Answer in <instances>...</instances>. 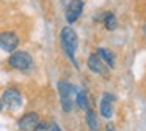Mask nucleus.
I'll return each mask as SVG.
<instances>
[{
	"mask_svg": "<svg viewBox=\"0 0 146 131\" xmlns=\"http://www.w3.org/2000/svg\"><path fill=\"white\" fill-rule=\"evenodd\" d=\"M76 101H77V106L83 111H88V98H86L85 92H77V96H76Z\"/></svg>",
	"mask_w": 146,
	"mask_h": 131,
	"instance_id": "nucleus-13",
	"label": "nucleus"
},
{
	"mask_svg": "<svg viewBox=\"0 0 146 131\" xmlns=\"http://www.w3.org/2000/svg\"><path fill=\"white\" fill-rule=\"evenodd\" d=\"M98 55L107 67H110V68L115 67V55H113L111 51H108V49H105V48H99L98 49Z\"/></svg>",
	"mask_w": 146,
	"mask_h": 131,
	"instance_id": "nucleus-10",
	"label": "nucleus"
},
{
	"mask_svg": "<svg viewBox=\"0 0 146 131\" xmlns=\"http://www.w3.org/2000/svg\"><path fill=\"white\" fill-rule=\"evenodd\" d=\"M19 46V36L14 32H2L0 33V49L5 52H14Z\"/></svg>",
	"mask_w": 146,
	"mask_h": 131,
	"instance_id": "nucleus-6",
	"label": "nucleus"
},
{
	"mask_svg": "<svg viewBox=\"0 0 146 131\" xmlns=\"http://www.w3.org/2000/svg\"><path fill=\"white\" fill-rule=\"evenodd\" d=\"M60 43H61V48H63L64 54L71 58L72 65L76 68H79V63L76 60V51H77V46H79V38H77V33L72 27H63L60 33Z\"/></svg>",
	"mask_w": 146,
	"mask_h": 131,
	"instance_id": "nucleus-1",
	"label": "nucleus"
},
{
	"mask_svg": "<svg viewBox=\"0 0 146 131\" xmlns=\"http://www.w3.org/2000/svg\"><path fill=\"white\" fill-rule=\"evenodd\" d=\"M58 93H60V103L64 112H71L76 103V96H77V89L72 84L66 82V81H60L58 82Z\"/></svg>",
	"mask_w": 146,
	"mask_h": 131,
	"instance_id": "nucleus-2",
	"label": "nucleus"
},
{
	"mask_svg": "<svg viewBox=\"0 0 146 131\" xmlns=\"http://www.w3.org/2000/svg\"><path fill=\"white\" fill-rule=\"evenodd\" d=\"M39 123V117L36 112H27L17 120V128L21 131H33V128Z\"/></svg>",
	"mask_w": 146,
	"mask_h": 131,
	"instance_id": "nucleus-7",
	"label": "nucleus"
},
{
	"mask_svg": "<svg viewBox=\"0 0 146 131\" xmlns=\"http://www.w3.org/2000/svg\"><path fill=\"white\" fill-rule=\"evenodd\" d=\"M2 101H3V104L7 106L8 109H11V111H16V109H19L21 106H22V95H21V92H19L17 89L10 87V89H7V90L3 92Z\"/></svg>",
	"mask_w": 146,
	"mask_h": 131,
	"instance_id": "nucleus-4",
	"label": "nucleus"
},
{
	"mask_svg": "<svg viewBox=\"0 0 146 131\" xmlns=\"http://www.w3.org/2000/svg\"><path fill=\"white\" fill-rule=\"evenodd\" d=\"M86 67L90 68L91 73H96V74H99V76H102V77H108V76H110L108 67L101 60V58H99L98 54H91V55H90L88 60H86Z\"/></svg>",
	"mask_w": 146,
	"mask_h": 131,
	"instance_id": "nucleus-5",
	"label": "nucleus"
},
{
	"mask_svg": "<svg viewBox=\"0 0 146 131\" xmlns=\"http://www.w3.org/2000/svg\"><path fill=\"white\" fill-rule=\"evenodd\" d=\"M141 33H143V35L146 36V22H145V24H143V26H141Z\"/></svg>",
	"mask_w": 146,
	"mask_h": 131,
	"instance_id": "nucleus-16",
	"label": "nucleus"
},
{
	"mask_svg": "<svg viewBox=\"0 0 146 131\" xmlns=\"http://www.w3.org/2000/svg\"><path fill=\"white\" fill-rule=\"evenodd\" d=\"M3 109V101H2V98H0V111Z\"/></svg>",
	"mask_w": 146,
	"mask_h": 131,
	"instance_id": "nucleus-18",
	"label": "nucleus"
},
{
	"mask_svg": "<svg viewBox=\"0 0 146 131\" xmlns=\"http://www.w3.org/2000/svg\"><path fill=\"white\" fill-rule=\"evenodd\" d=\"M107 131H113V125H107Z\"/></svg>",
	"mask_w": 146,
	"mask_h": 131,
	"instance_id": "nucleus-17",
	"label": "nucleus"
},
{
	"mask_svg": "<svg viewBox=\"0 0 146 131\" xmlns=\"http://www.w3.org/2000/svg\"><path fill=\"white\" fill-rule=\"evenodd\" d=\"M8 63H10V67L14 68V70L25 71L33 65V58H32V55L25 51H14V52H11L10 58H8Z\"/></svg>",
	"mask_w": 146,
	"mask_h": 131,
	"instance_id": "nucleus-3",
	"label": "nucleus"
},
{
	"mask_svg": "<svg viewBox=\"0 0 146 131\" xmlns=\"http://www.w3.org/2000/svg\"><path fill=\"white\" fill-rule=\"evenodd\" d=\"M104 26L107 30H115L118 26V21L116 17H115V14L111 13V11H107V13L104 14Z\"/></svg>",
	"mask_w": 146,
	"mask_h": 131,
	"instance_id": "nucleus-12",
	"label": "nucleus"
},
{
	"mask_svg": "<svg viewBox=\"0 0 146 131\" xmlns=\"http://www.w3.org/2000/svg\"><path fill=\"white\" fill-rule=\"evenodd\" d=\"M85 120H86V125H88L90 131H99V122H98V115H96L94 111L88 109V111H86Z\"/></svg>",
	"mask_w": 146,
	"mask_h": 131,
	"instance_id": "nucleus-11",
	"label": "nucleus"
},
{
	"mask_svg": "<svg viewBox=\"0 0 146 131\" xmlns=\"http://www.w3.org/2000/svg\"><path fill=\"white\" fill-rule=\"evenodd\" d=\"M49 131H61V130H60V126H58L57 123H52L50 128H49Z\"/></svg>",
	"mask_w": 146,
	"mask_h": 131,
	"instance_id": "nucleus-15",
	"label": "nucleus"
},
{
	"mask_svg": "<svg viewBox=\"0 0 146 131\" xmlns=\"http://www.w3.org/2000/svg\"><path fill=\"white\" fill-rule=\"evenodd\" d=\"M33 131H49V126L46 123H38L35 128H33Z\"/></svg>",
	"mask_w": 146,
	"mask_h": 131,
	"instance_id": "nucleus-14",
	"label": "nucleus"
},
{
	"mask_svg": "<svg viewBox=\"0 0 146 131\" xmlns=\"http://www.w3.org/2000/svg\"><path fill=\"white\" fill-rule=\"evenodd\" d=\"M113 95L110 93H104L101 99V115L105 118H110L113 115Z\"/></svg>",
	"mask_w": 146,
	"mask_h": 131,
	"instance_id": "nucleus-9",
	"label": "nucleus"
},
{
	"mask_svg": "<svg viewBox=\"0 0 146 131\" xmlns=\"http://www.w3.org/2000/svg\"><path fill=\"white\" fill-rule=\"evenodd\" d=\"M83 11V0H71L66 10V21L68 24H74L80 17Z\"/></svg>",
	"mask_w": 146,
	"mask_h": 131,
	"instance_id": "nucleus-8",
	"label": "nucleus"
}]
</instances>
